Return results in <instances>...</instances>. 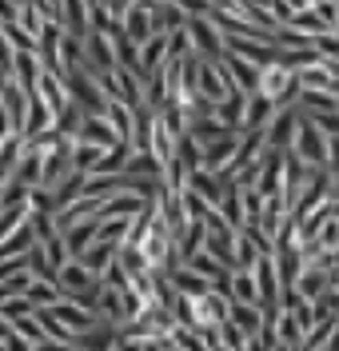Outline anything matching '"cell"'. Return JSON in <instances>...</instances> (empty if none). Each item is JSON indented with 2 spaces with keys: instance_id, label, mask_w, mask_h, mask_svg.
I'll list each match as a JSON object with an SVG mask.
<instances>
[{
  "instance_id": "ba28073f",
  "label": "cell",
  "mask_w": 339,
  "mask_h": 351,
  "mask_svg": "<svg viewBox=\"0 0 339 351\" xmlns=\"http://www.w3.org/2000/svg\"><path fill=\"white\" fill-rule=\"evenodd\" d=\"M116 256V243H96V247H88V252H84V256H80V263H84V267H88V271H100V267H104V263L112 260Z\"/></svg>"
},
{
  "instance_id": "8fae6325",
  "label": "cell",
  "mask_w": 339,
  "mask_h": 351,
  "mask_svg": "<svg viewBox=\"0 0 339 351\" xmlns=\"http://www.w3.org/2000/svg\"><path fill=\"white\" fill-rule=\"evenodd\" d=\"M24 295H28V300H48V304H56V291L48 287V280H45V284H28Z\"/></svg>"
},
{
  "instance_id": "9c48e42d",
  "label": "cell",
  "mask_w": 339,
  "mask_h": 351,
  "mask_svg": "<svg viewBox=\"0 0 339 351\" xmlns=\"http://www.w3.org/2000/svg\"><path fill=\"white\" fill-rule=\"evenodd\" d=\"M303 156H307V160H323V156H327V148H319V140H316L312 128H303Z\"/></svg>"
},
{
  "instance_id": "7a4b0ae2",
  "label": "cell",
  "mask_w": 339,
  "mask_h": 351,
  "mask_svg": "<svg viewBox=\"0 0 339 351\" xmlns=\"http://www.w3.org/2000/svg\"><path fill=\"white\" fill-rule=\"evenodd\" d=\"M292 88H295L292 68H284V64H268V68H260V88H255V92H260L264 100H271V104H275V100H284V96H288Z\"/></svg>"
},
{
  "instance_id": "3957f363",
  "label": "cell",
  "mask_w": 339,
  "mask_h": 351,
  "mask_svg": "<svg viewBox=\"0 0 339 351\" xmlns=\"http://www.w3.org/2000/svg\"><path fill=\"white\" fill-rule=\"evenodd\" d=\"M76 136H80V144H96V148H120V144H128V140H116V132L100 116H84L76 124Z\"/></svg>"
},
{
  "instance_id": "8992f818",
  "label": "cell",
  "mask_w": 339,
  "mask_h": 351,
  "mask_svg": "<svg viewBox=\"0 0 339 351\" xmlns=\"http://www.w3.org/2000/svg\"><path fill=\"white\" fill-rule=\"evenodd\" d=\"M92 236H100V219H88V223H80V228H68V236H64V240H68L64 243L68 256H76V260H80L92 243H96Z\"/></svg>"
},
{
  "instance_id": "6da1fadb",
  "label": "cell",
  "mask_w": 339,
  "mask_h": 351,
  "mask_svg": "<svg viewBox=\"0 0 339 351\" xmlns=\"http://www.w3.org/2000/svg\"><path fill=\"white\" fill-rule=\"evenodd\" d=\"M188 319L196 324L200 331H216L224 328V300L212 295V291H200V295H188Z\"/></svg>"
},
{
  "instance_id": "52a82bcc",
  "label": "cell",
  "mask_w": 339,
  "mask_h": 351,
  "mask_svg": "<svg viewBox=\"0 0 339 351\" xmlns=\"http://www.w3.org/2000/svg\"><path fill=\"white\" fill-rule=\"evenodd\" d=\"M60 284H64V291L84 295V287H92L96 280H92V271L84 267V263H68V267H60Z\"/></svg>"
},
{
  "instance_id": "30bf717a",
  "label": "cell",
  "mask_w": 339,
  "mask_h": 351,
  "mask_svg": "<svg viewBox=\"0 0 339 351\" xmlns=\"http://www.w3.org/2000/svg\"><path fill=\"white\" fill-rule=\"evenodd\" d=\"M108 120H112V128H120V136L128 140V108H124V104H112V108H108Z\"/></svg>"
},
{
  "instance_id": "277c9868",
  "label": "cell",
  "mask_w": 339,
  "mask_h": 351,
  "mask_svg": "<svg viewBox=\"0 0 339 351\" xmlns=\"http://www.w3.org/2000/svg\"><path fill=\"white\" fill-rule=\"evenodd\" d=\"M64 76H68V92L84 104V112H88V116H100V112H104V96L88 84V76H84L80 68H72V72H64Z\"/></svg>"
},
{
  "instance_id": "5b68a950",
  "label": "cell",
  "mask_w": 339,
  "mask_h": 351,
  "mask_svg": "<svg viewBox=\"0 0 339 351\" xmlns=\"http://www.w3.org/2000/svg\"><path fill=\"white\" fill-rule=\"evenodd\" d=\"M152 4L148 0H140V4H132L128 8V16H124V32L132 36V40H148V32H152Z\"/></svg>"
}]
</instances>
